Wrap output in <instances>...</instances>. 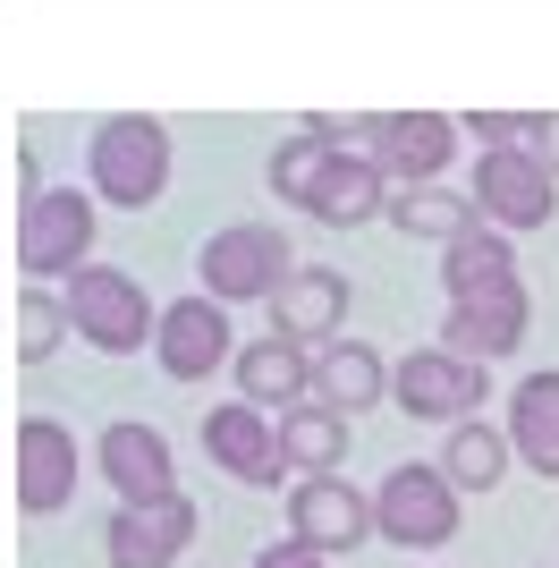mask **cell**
I'll use <instances>...</instances> for the list:
<instances>
[{
  "instance_id": "cell-1",
  "label": "cell",
  "mask_w": 559,
  "mask_h": 568,
  "mask_svg": "<svg viewBox=\"0 0 559 568\" xmlns=\"http://www.w3.org/2000/svg\"><path fill=\"white\" fill-rule=\"evenodd\" d=\"M441 281H449V323H441V348L449 356H509L517 339H526V281H517V255L500 246V230H475L449 246L441 263Z\"/></svg>"
},
{
  "instance_id": "cell-2",
  "label": "cell",
  "mask_w": 559,
  "mask_h": 568,
  "mask_svg": "<svg viewBox=\"0 0 559 568\" xmlns=\"http://www.w3.org/2000/svg\"><path fill=\"white\" fill-rule=\"evenodd\" d=\"M272 187L297 195L314 221H331V230H356V221L390 213V170L373 162V153H348V136H339V119H314L305 136H288L272 153Z\"/></svg>"
},
{
  "instance_id": "cell-3",
  "label": "cell",
  "mask_w": 559,
  "mask_h": 568,
  "mask_svg": "<svg viewBox=\"0 0 559 568\" xmlns=\"http://www.w3.org/2000/svg\"><path fill=\"white\" fill-rule=\"evenodd\" d=\"M170 187V128L162 119H102L93 128V195H111V204H128V213H144V204H162Z\"/></svg>"
},
{
  "instance_id": "cell-4",
  "label": "cell",
  "mask_w": 559,
  "mask_h": 568,
  "mask_svg": "<svg viewBox=\"0 0 559 568\" xmlns=\"http://www.w3.org/2000/svg\"><path fill=\"white\" fill-rule=\"evenodd\" d=\"M195 272H204V297L237 306V297H280V281L297 272V255H288V237H280L272 221H237V230L204 237Z\"/></svg>"
},
{
  "instance_id": "cell-5",
  "label": "cell",
  "mask_w": 559,
  "mask_h": 568,
  "mask_svg": "<svg viewBox=\"0 0 559 568\" xmlns=\"http://www.w3.org/2000/svg\"><path fill=\"white\" fill-rule=\"evenodd\" d=\"M373 526H382V544L441 551L458 535V484L441 467H390L382 493H373Z\"/></svg>"
},
{
  "instance_id": "cell-6",
  "label": "cell",
  "mask_w": 559,
  "mask_h": 568,
  "mask_svg": "<svg viewBox=\"0 0 559 568\" xmlns=\"http://www.w3.org/2000/svg\"><path fill=\"white\" fill-rule=\"evenodd\" d=\"M69 323L102 356H128V348H144V339H162V314L144 306V288L128 281V272H111V263H85L69 281Z\"/></svg>"
},
{
  "instance_id": "cell-7",
  "label": "cell",
  "mask_w": 559,
  "mask_h": 568,
  "mask_svg": "<svg viewBox=\"0 0 559 568\" xmlns=\"http://www.w3.org/2000/svg\"><path fill=\"white\" fill-rule=\"evenodd\" d=\"M85 246H93V204L77 187H34L26 195V221H18V263L34 281H60V272H85Z\"/></svg>"
},
{
  "instance_id": "cell-8",
  "label": "cell",
  "mask_w": 559,
  "mask_h": 568,
  "mask_svg": "<svg viewBox=\"0 0 559 568\" xmlns=\"http://www.w3.org/2000/svg\"><path fill=\"white\" fill-rule=\"evenodd\" d=\"M551 187H559V179L526 153V144H500V153L475 162V187H466V195H475V213L500 221V230H542V221L559 213Z\"/></svg>"
},
{
  "instance_id": "cell-9",
  "label": "cell",
  "mask_w": 559,
  "mask_h": 568,
  "mask_svg": "<svg viewBox=\"0 0 559 568\" xmlns=\"http://www.w3.org/2000/svg\"><path fill=\"white\" fill-rule=\"evenodd\" d=\"M288 535H297L305 551H356V544H373L382 526H373V500L356 493L348 475H305L297 493H288Z\"/></svg>"
},
{
  "instance_id": "cell-10",
  "label": "cell",
  "mask_w": 559,
  "mask_h": 568,
  "mask_svg": "<svg viewBox=\"0 0 559 568\" xmlns=\"http://www.w3.org/2000/svg\"><path fill=\"white\" fill-rule=\"evenodd\" d=\"M195 544V500H119L111 518V568H170L179 551Z\"/></svg>"
},
{
  "instance_id": "cell-11",
  "label": "cell",
  "mask_w": 559,
  "mask_h": 568,
  "mask_svg": "<svg viewBox=\"0 0 559 568\" xmlns=\"http://www.w3.org/2000/svg\"><path fill=\"white\" fill-rule=\"evenodd\" d=\"M69 500H77V433L51 425V416H26L18 425V509L51 518Z\"/></svg>"
},
{
  "instance_id": "cell-12",
  "label": "cell",
  "mask_w": 559,
  "mask_h": 568,
  "mask_svg": "<svg viewBox=\"0 0 559 568\" xmlns=\"http://www.w3.org/2000/svg\"><path fill=\"white\" fill-rule=\"evenodd\" d=\"M390 390H398V407H407V416L466 425V407L484 399V365H475V356H449V348H416V356L390 374Z\"/></svg>"
},
{
  "instance_id": "cell-13",
  "label": "cell",
  "mask_w": 559,
  "mask_h": 568,
  "mask_svg": "<svg viewBox=\"0 0 559 568\" xmlns=\"http://www.w3.org/2000/svg\"><path fill=\"white\" fill-rule=\"evenodd\" d=\"M204 450H212V467H230L237 484H280V425L263 416L255 399H230V407H212L204 416Z\"/></svg>"
},
{
  "instance_id": "cell-14",
  "label": "cell",
  "mask_w": 559,
  "mask_h": 568,
  "mask_svg": "<svg viewBox=\"0 0 559 568\" xmlns=\"http://www.w3.org/2000/svg\"><path fill=\"white\" fill-rule=\"evenodd\" d=\"M153 356H162L170 382H204L212 365H230V314H221V297H179V306H162Z\"/></svg>"
},
{
  "instance_id": "cell-15",
  "label": "cell",
  "mask_w": 559,
  "mask_h": 568,
  "mask_svg": "<svg viewBox=\"0 0 559 568\" xmlns=\"http://www.w3.org/2000/svg\"><path fill=\"white\" fill-rule=\"evenodd\" d=\"M93 467L119 484V500H170L179 493V467H170V442L153 425H111L93 442Z\"/></svg>"
},
{
  "instance_id": "cell-16",
  "label": "cell",
  "mask_w": 559,
  "mask_h": 568,
  "mask_svg": "<svg viewBox=\"0 0 559 568\" xmlns=\"http://www.w3.org/2000/svg\"><path fill=\"white\" fill-rule=\"evenodd\" d=\"M348 323V281L331 272V263H297L288 281H280V297H272V332L280 339H323V332H339Z\"/></svg>"
},
{
  "instance_id": "cell-17",
  "label": "cell",
  "mask_w": 559,
  "mask_h": 568,
  "mask_svg": "<svg viewBox=\"0 0 559 568\" xmlns=\"http://www.w3.org/2000/svg\"><path fill=\"white\" fill-rule=\"evenodd\" d=\"M449 119L433 111H390V119H373V162L390 170V179H407V187H433V170L449 162Z\"/></svg>"
},
{
  "instance_id": "cell-18",
  "label": "cell",
  "mask_w": 559,
  "mask_h": 568,
  "mask_svg": "<svg viewBox=\"0 0 559 568\" xmlns=\"http://www.w3.org/2000/svg\"><path fill=\"white\" fill-rule=\"evenodd\" d=\"M237 390H246L255 407H280V416H288V407L314 399V356H305L297 339L263 332L255 348H237Z\"/></svg>"
},
{
  "instance_id": "cell-19",
  "label": "cell",
  "mask_w": 559,
  "mask_h": 568,
  "mask_svg": "<svg viewBox=\"0 0 559 568\" xmlns=\"http://www.w3.org/2000/svg\"><path fill=\"white\" fill-rule=\"evenodd\" d=\"M390 390V365L365 348V339H331L323 356H314V399L339 407V416H356V407H373Z\"/></svg>"
},
{
  "instance_id": "cell-20",
  "label": "cell",
  "mask_w": 559,
  "mask_h": 568,
  "mask_svg": "<svg viewBox=\"0 0 559 568\" xmlns=\"http://www.w3.org/2000/svg\"><path fill=\"white\" fill-rule=\"evenodd\" d=\"M509 442L517 458L551 484L559 475V374H526L517 382V399H509Z\"/></svg>"
},
{
  "instance_id": "cell-21",
  "label": "cell",
  "mask_w": 559,
  "mask_h": 568,
  "mask_svg": "<svg viewBox=\"0 0 559 568\" xmlns=\"http://www.w3.org/2000/svg\"><path fill=\"white\" fill-rule=\"evenodd\" d=\"M280 458H288V467H305V475H331L339 458H348V416H339V407H323V399L288 407V416H280Z\"/></svg>"
},
{
  "instance_id": "cell-22",
  "label": "cell",
  "mask_w": 559,
  "mask_h": 568,
  "mask_svg": "<svg viewBox=\"0 0 559 568\" xmlns=\"http://www.w3.org/2000/svg\"><path fill=\"white\" fill-rule=\"evenodd\" d=\"M390 221L407 237H441V246H458L484 213H475V195H449V187H398L390 195Z\"/></svg>"
},
{
  "instance_id": "cell-23",
  "label": "cell",
  "mask_w": 559,
  "mask_h": 568,
  "mask_svg": "<svg viewBox=\"0 0 559 568\" xmlns=\"http://www.w3.org/2000/svg\"><path fill=\"white\" fill-rule=\"evenodd\" d=\"M509 433H491V425H458L449 433V458H441V475L458 484V493H491L500 475H509Z\"/></svg>"
},
{
  "instance_id": "cell-24",
  "label": "cell",
  "mask_w": 559,
  "mask_h": 568,
  "mask_svg": "<svg viewBox=\"0 0 559 568\" xmlns=\"http://www.w3.org/2000/svg\"><path fill=\"white\" fill-rule=\"evenodd\" d=\"M60 332H77L69 297H43V288H34V297L18 306V356H26V365H43V356L60 348Z\"/></svg>"
},
{
  "instance_id": "cell-25",
  "label": "cell",
  "mask_w": 559,
  "mask_h": 568,
  "mask_svg": "<svg viewBox=\"0 0 559 568\" xmlns=\"http://www.w3.org/2000/svg\"><path fill=\"white\" fill-rule=\"evenodd\" d=\"M466 128L484 136V153H500V144H517V128H535V119H509V111H475Z\"/></svg>"
},
{
  "instance_id": "cell-26",
  "label": "cell",
  "mask_w": 559,
  "mask_h": 568,
  "mask_svg": "<svg viewBox=\"0 0 559 568\" xmlns=\"http://www.w3.org/2000/svg\"><path fill=\"white\" fill-rule=\"evenodd\" d=\"M255 568H323V551H305L297 535L288 544H272V551H255Z\"/></svg>"
},
{
  "instance_id": "cell-27",
  "label": "cell",
  "mask_w": 559,
  "mask_h": 568,
  "mask_svg": "<svg viewBox=\"0 0 559 568\" xmlns=\"http://www.w3.org/2000/svg\"><path fill=\"white\" fill-rule=\"evenodd\" d=\"M535 162L559 179V119H535Z\"/></svg>"
}]
</instances>
